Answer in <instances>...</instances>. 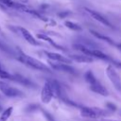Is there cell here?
<instances>
[{
  "mask_svg": "<svg viewBox=\"0 0 121 121\" xmlns=\"http://www.w3.org/2000/svg\"><path fill=\"white\" fill-rule=\"evenodd\" d=\"M0 67H1V64H0Z\"/></svg>",
  "mask_w": 121,
  "mask_h": 121,
  "instance_id": "obj_25",
  "label": "cell"
},
{
  "mask_svg": "<svg viewBox=\"0 0 121 121\" xmlns=\"http://www.w3.org/2000/svg\"><path fill=\"white\" fill-rule=\"evenodd\" d=\"M101 121H119V120H110V119H105V118H103V119H101Z\"/></svg>",
  "mask_w": 121,
  "mask_h": 121,
  "instance_id": "obj_23",
  "label": "cell"
},
{
  "mask_svg": "<svg viewBox=\"0 0 121 121\" xmlns=\"http://www.w3.org/2000/svg\"><path fill=\"white\" fill-rule=\"evenodd\" d=\"M12 112H13V107H9L6 110H4L0 115V121H7L11 115Z\"/></svg>",
  "mask_w": 121,
  "mask_h": 121,
  "instance_id": "obj_17",
  "label": "cell"
},
{
  "mask_svg": "<svg viewBox=\"0 0 121 121\" xmlns=\"http://www.w3.org/2000/svg\"><path fill=\"white\" fill-rule=\"evenodd\" d=\"M0 98H1V95H0Z\"/></svg>",
  "mask_w": 121,
  "mask_h": 121,
  "instance_id": "obj_26",
  "label": "cell"
},
{
  "mask_svg": "<svg viewBox=\"0 0 121 121\" xmlns=\"http://www.w3.org/2000/svg\"><path fill=\"white\" fill-rule=\"evenodd\" d=\"M0 78H3V79H9V80H11L12 75L9 74V73H8L7 71L3 70L2 67H0Z\"/></svg>",
  "mask_w": 121,
  "mask_h": 121,
  "instance_id": "obj_19",
  "label": "cell"
},
{
  "mask_svg": "<svg viewBox=\"0 0 121 121\" xmlns=\"http://www.w3.org/2000/svg\"><path fill=\"white\" fill-rule=\"evenodd\" d=\"M1 111H2V106L0 105V112H1Z\"/></svg>",
  "mask_w": 121,
  "mask_h": 121,
  "instance_id": "obj_24",
  "label": "cell"
},
{
  "mask_svg": "<svg viewBox=\"0 0 121 121\" xmlns=\"http://www.w3.org/2000/svg\"><path fill=\"white\" fill-rule=\"evenodd\" d=\"M106 74L109 78V79L111 80V82L112 83L113 87L118 91L121 92V79L120 77L118 76L116 70L114 69V67L112 64H109L106 68Z\"/></svg>",
  "mask_w": 121,
  "mask_h": 121,
  "instance_id": "obj_3",
  "label": "cell"
},
{
  "mask_svg": "<svg viewBox=\"0 0 121 121\" xmlns=\"http://www.w3.org/2000/svg\"><path fill=\"white\" fill-rule=\"evenodd\" d=\"M70 59L78 62H84V63L93 62V58L88 55H70Z\"/></svg>",
  "mask_w": 121,
  "mask_h": 121,
  "instance_id": "obj_12",
  "label": "cell"
},
{
  "mask_svg": "<svg viewBox=\"0 0 121 121\" xmlns=\"http://www.w3.org/2000/svg\"><path fill=\"white\" fill-rule=\"evenodd\" d=\"M0 91L8 97H21L24 95V94L20 90L12 87V86L9 85L8 83L1 81V80H0Z\"/></svg>",
  "mask_w": 121,
  "mask_h": 121,
  "instance_id": "obj_4",
  "label": "cell"
},
{
  "mask_svg": "<svg viewBox=\"0 0 121 121\" xmlns=\"http://www.w3.org/2000/svg\"><path fill=\"white\" fill-rule=\"evenodd\" d=\"M50 65H51L52 68H54L56 70H61V71H65V72H68V73H75V70L73 69V67L68 65V63L58 62L57 61V63L50 62Z\"/></svg>",
  "mask_w": 121,
  "mask_h": 121,
  "instance_id": "obj_11",
  "label": "cell"
},
{
  "mask_svg": "<svg viewBox=\"0 0 121 121\" xmlns=\"http://www.w3.org/2000/svg\"><path fill=\"white\" fill-rule=\"evenodd\" d=\"M79 111H80V115L87 118H98L100 117V115H105L104 111L100 109L86 107V106L79 107Z\"/></svg>",
  "mask_w": 121,
  "mask_h": 121,
  "instance_id": "obj_5",
  "label": "cell"
},
{
  "mask_svg": "<svg viewBox=\"0 0 121 121\" xmlns=\"http://www.w3.org/2000/svg\"><path fill=\"white\" fill-rule=\"evenodd\" d=\"M11 80L13 81H17L23 85H26V86H31L32 85V82L29 81L27 78H26L24 76L22 75H19V74H15V75H12V78Z\"/></svg>",
  "mask_w": 121,
  "mask_h": 121,
  "instance_id": "obj_13",
  "label": "cell"
},
{
  "mask_svg": "<svg viewBox=\"0 0 121 121\" xmlns=\"http://www.w3.org/2000/svg\"><path fill=\"white\" fill-rule=\"evenodd\" d=\"M17 59H18V60L20 62L24 63L25 65H26V66H28V67H30L32 69H36V70H40V71H43V72H51L50 68L47 65H45L42 61L38 60L37 59L25 54L20 49L18 51V57H17Z\"/></svg>",
  "mask_w": 121,
  "mask_h": 121,
  "instance_id": "obj_1",
  "label": "cell"
},
{
  "mask_svg": "<svg viewBox=\"0 0 121 121\" xmlns=\"http://www.w3.org/2000/svg\"><path fill=\"white\" fill-rule=\"evenodd\" d=\"M53 95H54V92H53L52 85L49 81H46L43 84L42 92H41V100H42L43 103L47 104L51 101Z\"/></svg>",
  "mask_w": 121,
  "mask_h": 121,
  "instance_id": "obj_6",
  "label": "cell"
},
{
  "mask_svg": "<svg viewBox=\"0 0 121 121\" xmlns=\"http://www.w3.org/2000/svg\"><path fill=\"white\" fill-rule=\"evenodd\" d=\"M37 38H39V39H41V40H43V41L49 43L50 44H52L54 47H56V48H58V49H63V47H61L60 45L57 44V43H56L50 37H48V36L45 35V34H41V33H39V34H37Z\"/></svg>",
  "mask_w": 121,
  "mask_h": 121,
  "instance_id": "obj_14",
  "label": "cell"
},
{
  "mask_svg": "<svg viewBox=\"0 0 121 121\" xmlns=\"http://www.w3.org/2000/svg\"><path fill=\"white\" fill-rule=\"evenodd\" d=\"M18 29H19L21 35L24 37V39H25L28 43H30L31 45H40V43L33 37V35H32L26 28L22 27V26H19Z\"/></svg>",
  "mask_w": 121,
  "mask_h": 121,
  "instance_id": "obj_8",
  "label": "cell"
},
{
  "mask_svg": "<svg viewBox=\"0 0 121 121\" xmlns=\"http://www.w3.org/2000/svg\"><path fill=\"white\" fill-rule=\"evenodd\" d=\"M84 78H85V80L87 81V83H89L90 85H92V84L97 82V79L95 78L94 73H93L91 70H89V71H87V72L85 73V75H84Z\"/></svg>",
  "mask_w": 121,
  "mask_h": 121,
  "instance_id": "obj_16",
  "label": "cell"
},
{
  "mask_svg": "<svg viewBox=\"0 0 121 121\" xmlns=\"http://www.w3.org/2000/svg\"><path fill=\"white\" fill-rule=\"evenodd\" d=\"M14 1L12 0H0V4L3 5L4 7H7V8H10V9H13L14 7Z\"/></svg>",
  "mask_w": 121,
  "mask_h": 121,
  "instance_id": "obj_20",
  "label": "cell"
},
{
  "mask_svg": "<svg viewBox=\"0 0 121 121\" xmlns=\"http://www.w3.org/2000/svg\"><path fill=\"white\" fill-rule=\"evenodd\" d=\"M44 54L46 55V57L52 60L58 61V62H63V63H71V60L55 52H49V51H44Z\"/></svg>",
  "mask_w": 121,
  "mask_h": 121,
  "instance_id": "obj_9",
  "label": "cell"
},
{
  "mask_svg": "<svg viewBox=\"0 0 121 121\" xmlns=\"http://www.w3.org/2000/svg\"><path fill=\"white\" fill-rule=\"evenodd\" d=\"M90 89H91V91H93L94 93H96V94L101 95H103V96H107V95H109L107 89H106L103 85H101L98 81L95 82V83H94V84H92V85H90Z\"/></svg>",
  "mask_w": 121,
  "mask_h": 121,
  "instance_id": "obj_10",
  "label": "cell"
},
{
  "mask_svg": "<svg viewBox=\"0 0 121 121\" xmlns=\"http://www.w3.org/2000/svg\"><path fill=\"white\" fill-rule=\"evenodd\" d=\"M84 9L86 10V12L88 13V14H90L95 20H96V21H98L99 23H101L102 25H104V26H109V27H111V28H112L113 26H112V25L103 16V15H101L100 13H98L97 11H95V10H93V9H88V8H84Z\"/></svg>",
  "mask_w": 121,
  "mask_h": 121,
  "instance_id": "obj_7",
  "label": "cell"
},
{
  "mask_svg": "<svg viewBox=\"0 0 121 121\" xmlns=\"http://www.w3.org/2000/svg\"><path fill=\"white\" fill-rule=\"evenodd\" d=\"M64 25H65V26H67L68 28H70V29H72V30H75V31H80V30H82V27H81L78 24H76V23L71 22V21H66V22L64 23Z\"/></svg>",
  "mask_w": 121,
  "mask_h": 121,
  "instance_id": "obj_18",
  "label": "cell"
},
{
  "mask_svg": "<svg viewBox=\"0 0 121 121\" xmlns=\"http://www.w3.org/2000/svg\"><path fill=\"white\" fill-rule=\"evenodd\" d=\"M73 47L76 48L77 50H79V51L83 52L85 55H88V56H91V57H95V58H98V59H101V60H110V58L100 50L92 49V48L86 47L85 45H82V44H74Z\"/></svg>",
  "mask_w": 121,
  "mask_h": 121,
  "instance_id": "obj_2",
  "label": "cell"
},
{
  "mask_svg": "<svg viewBox=\"0 0 121 121\" xmlns=\"http://www.w3.org/2000/svg\"><path fill=\"white\" fill-rule=\"evenodd\" d=\"M90 32H91L94 36H95L96 38H98V39H100V40H103V41L109 43L110 44H112V45H115V44H116L111 38H109V37H107V36H104V35H102V34H100V33H98V32H96V31H95V30H90Z\"/></svg>",
  "mask_w": 121,
  "mask_h": 121,
  "instance_id": "obj_15",
  "label": "cell"
},
{
  "mask_svg": "<svg viewBox=\"0 0 121 121\" xmlns=\"http://www.w3.org/2000/svg\"><path fill=\"white\" fill-rule=\"evenodd\" d=\"M106 105H107V107H108V108H110V109H111V110H112V111H115V110H116L115 105H114V104H112V103L108 102V103H106Z\"/></svg>",
  "mask_w": 121,
  "mask_h": 121,
  "instance_id": "obj_21",
  "label": "cell"
},
{
  "mask_svg": "<svg viewBox=\"0 0 121 121\" xmlns=\"http://www.w3.org/2000/svg\"><path fill=\"white\" fill-rule=\"evenodd\" d=\"M113 64H115L116 66H118V67L121 68V61H114L113 60Z\"/></svg>",
  "mask_w": 121,
  "mask_h": 121,
  "instance_id": "obj_22",
  "label": "cell"
}]
</instances>
